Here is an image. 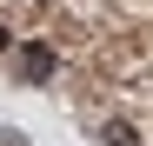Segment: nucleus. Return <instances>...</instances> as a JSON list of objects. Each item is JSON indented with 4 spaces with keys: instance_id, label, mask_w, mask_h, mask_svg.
<instances>
[{
    "instance_id": "f257e3e1",
    "label": "nucleus",
    "mask_w": 153,
    "mask_h": 146,
    "mask_svg": "<svg viewBox=\"0 0 153 146\" xmlns=\"http://www.w3.org/2000/svg\"><path fill=\"white\" fill-rule=\"evenodd\" d=\"M20 80H27V86H40V80H53V46H20Z\"/></svg>"
},
{
    "instance_id": "f03ea898",
    "label": "nucleus",
    "mask_w": 153,
    "mask_h": 146,
    "mask_svg": "<svg viewBox=\"0 0 153 146\" xmlns=\"http://www.w3.org/2000/svg\"><path fill=\"white\" fill-rule=\"evenodd\" d=\"M107 146H140V133L126 126V119H113V126H107Z\"/></svg>"
},
{
    "instance_id": "7ed1b4c3",
    "label": "nucleus",
    "mask_w": 153,
    "mask_h": 146,
    "mask_svg": "<svg viewBox=\"0 0 153 146\" xmlns=\"http://www.w3.org/2000/svg\"><path fill=\"white\" fill-rule=\"evenodd\" d=\"M0 53H7V27H0Z\"/></svg>"
}]
</instances>
